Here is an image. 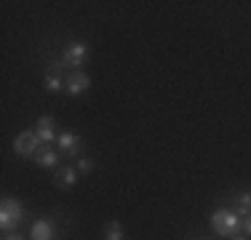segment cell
I'll list each match as a JSON object with an SVG mask.
<instances>
[{"mask_svg": "<svg viewBox=\"0 0 251 240\" xmlns=\"http://www.w3.org/2000/svg\"><path fill=\"white\" fill-rule=\"evenodd\" d=\"M88 53H91V51H88V46L83 43V40H70V43L64 46L59 62L49 64V72H59V75H62L64 70H70V72L83 70V67H86V62H88Z\"/></svg>", "mask_w": 251, "mask_h": 240, "instance_id": "obj_1", "label": "cell"}, {"mask_svg": "<svg viewBox=\"0 0 251 240\" xmlns=\"http://www.w3.org/2000/svg\"><path fill=\"white\" fill-rule=\"evenodd\" d=\"M211 227L222 238H235L243 230V216H238L235 208H217L211 214Z\"/></svg>", "mask_w": 251, "mask_h": 240, "instance_id": "obj_2", "label": "cell"}, {"mask_svg": "<svg viewBox=\"0 0 251 240\" xmlns=\"http://www.w3.org/2000/svg\"><path fill=\"white\" fill-rule=\"evenodd\" d=\"M22 221H25V206L16 197H3V203H0V230L14 232Z\"/></svg>", "mask_w": 251, "mask_h": 240, "instance_id": "obj_3", "label": "cell"}, {"mask_svg": "<svg viewBox=\"0 0 251 240\" xmlns=\"http://www.w3.org/2000/svg\"><path fill=\"white\" fill-rule=\"evenodd\" d=\"M40 142L38 139V134H35V128L32 131H22V134H16V139H14V152L19 155V158H29V155H35L40 149Z\"/></svg>", "mask_w": 251, "mask_h": 240, "instance_id": "obj_4", "label": "cell"}, {"mask_svg": "<svg viewBox=\"0 0 251 240\" xmlns=\"http://www.w3.org/2000/svg\"><path fill=\"white\" fill-rule=\"evenodd\" d=\"M56 149L62 155H67V158H80L83 152V139L75 134V131H62L56 139Z\"/></svg>", "mask_w": 251, "mask_h": 240, "instance_id": "obj_5", "label": "cell"}, {"mask_svg": "<svg viewBox=\"0 0 251 240\" xmlns=\"http://www.w3.org/2000/svg\"><path fill=\"white\" fill-rule=\"evenodd\" d=\"M88 88H91V77H88L83 70L70 72L67 75V88H64V91H67L70 96H83Z\"/></svg>", "mask_w": 251, "mask_h": 240, "instance_id": "obj_6", "label": "cell"}, {"mask_svg": "<svg viewBox=\"0 0 251 240\" xmlns=\"http://www.w3.org/2000/svg\"><path fill=\"white\" fill-rule=\"evenodd\" d=\"M35 134H38V139L43 142V144H51V142H56L59 139V128H56V120L53 118H40L38 120V125H35Z\"/></svg>", "mask_w": 251, "mask_h": 240, "instance_id": "obj_7", "label": "cell"}, {"mask_svg": "<svg viewBox=\"0 0 251 240\" xmlns=\"http://www.w3.org/2000/svg\"><path fill=\"white\" fill-rule=\"evenodd\" d=\"M77 179H80L77 168L75 166H64V168H59V171L53 173V187L56 190H70V187L77 184Z\"/></svg>", "mask_w": 251, "mask_h": 240, "instance_id": "obj_8", "label": "cell"}, {"mask_svg": "<svg viewBox=\"0 0 251 240\" xmlns=\"http://www.w3.org/2000/svg\"><path fill=\"white\" fill-rule=\"evenodd\" d=\"M29 238L32 240H56V227H53L51 219H38L29 230Z\"/></svg>", "mask_w": 251, "mask_h": 240, "instance_id": "obj_9", "label": "cell"}, {"mask_svg": "<svg viewBox=\"0 0 251 240\" xmlns=\"http://www.w3.org/2000/svg\"><path fill=\"white\" fill-rule=\"evenodd\" d=\"M32 158L40 168H53L59 163V149H53L51 144H40V149L32 155Z\"/></svg>", "mask_w": 251, "mask_h": 240, "instance_id": "obj_10", "label": "cell"}, {"mask_svg": "<svg viewBox=\"0 0 251 240\" xmlns=\"http://www.w3.org/2000/svg\"><path fill=\"white\" fill-rule=\"evenodd\" d=\"M43 86H46V91H49V94H59V91H64V88H67V80H64L59 72H46Z\"/></svg>", "mask_w": 251, "mask_h": 240, "instance_id": "obj_11", "label": "cell"}, {"mask_svg": "<svg viewBox=\"0 0 251 240\" xmlns=\"http://www.w3.org/2000/svg\"><path fill=\"white\" fill-rule=\"evenodd\" d=\"M235 211L238 216H251V190H243L235 195Z\"/></svg>", "mask_w": 251, "mask_h": 240, "instance_id": "obj_12", "label": "cell"}, {"mask_svg": "<svg viewBox=\"0 0 251 240\" xmlns=\"http://www.w3.org/2000/svg\"><path fill=\"white\" fill-rule=\"evenodd\" d=\"M126 238V230H123V224L121 221H107L104 224V240H123Z\"/></svg>", "mask_w": 251, "mask_h": 240, "instance_id": "obj_13", "label": "cell"}, {"mask_svg": "<svg viewBox=\"0 0 251 240\" xmlns=\"http://www.w3.org/2000/svg\"><path fill=\"white\" fill-rule=\"evenodd\" d=\"M75 168H77V173H80V176H86V173L94 171V160L86 158V155H80V158H77V163H75Z\"/></svg>", "mask_w": 251, "mask_h": 240, "instance_id": "obj_14", "label": "cell"}, {"mask_svg": "<svg viewBox=\"0 0 251 240\" xmlns=\"http://www.w3.org/2000/svg\"><path fill=\"white\" fill-rule=\"evenodd\" d=\"M243 235H246V238H251V216H243Z\"/></svg>", "mask_w": 251, "mask_h": 240, "instance_id": "obj_15", "label": "cell"}, {"mask_svg": "<svg viewBox=\"0 0 251 240\" xmlns=\"http://www.w3.org/2000/svg\"><path fill=\"white\" fill-rule=\"evenodd\" d=\"M3 240H25V235H19V232H5Z\"/></svg>", "mask_w": 251, "mask_h": 240, "instance_id": "obj_16", "label": "cell"}, {"mask_svg": "<svg viewBox=\"0 0 251 240\" xmlns=\"http://www.w3.org/2000/svg\"><path fill=\"white\" fill-rule=\"evenodd\" d=\"M230 240H251V238H246V235H235V238H230Z\"/></svg>", "mask_w": 251, "mask_h": 240, "instance_id": "obj_17", "label": "cell"}]
</instances>
